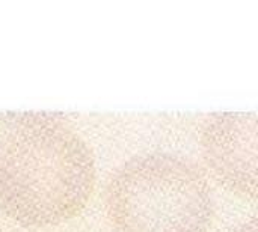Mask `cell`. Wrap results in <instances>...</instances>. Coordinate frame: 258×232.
<instances>
[{"mask_svg": "<svg viewBox=\"0 0 258 232\" xmlns=\"http://www.w3.org/2000/svg\"><path fill=\"white\" fill-rule=\"evenodd\" d=\"M103 204L116 232H207L215 217L204 169L169 151L124 160L106 181Z\"/></svg>", "mask_w": 258, "mask_h": 232, "instance_id": "7a4b0ae2", "label": "cell"}, {"mask_svg": "<svg viewBox=\"0 0 258 232\" xmlns=\"http://www.w3.org/2000/svg\"><path fill=\"white\" fill-rule=\"evenodd\" d=\"M95 159L67 121L29 113L0 134V210L26 226L77 216L95 186Z\"/></svg>", "mask_w": 258, "mask_h": 232, "instance_id": "6da1fadb", "label": "cell"}, {"mask_svg": "<svg viewBox=\"0 0 258 232\" xmlns=\"http://www.w3.org/2000/svg\"><path fill=\"white\" fill-rule=\"evenodd\" d=\"M227 232H258V214L242 220L240 223L234 225Z\"/></svg>", "mask_w": 258, "mask_h": 232, "instance_id": "277c9868", "label": "cell"}, {"mask_svg": "<svg viewBox=\"0 0 258 232\" xmlns=\"http://www.w3.org/2000/svg\"><path fill=\"white\" fill-rule=\"evenodd\" d=\"M0 232H3V231H2V228H0Z\"/></svg>", "mask_w": 258, "mask_h": 232, "instance_id": "5b68a950", "label": "cell"}, {"mask_svg": "<svg viewBox=\"0 0 258 232\" xmlns=\"http://www.w3.org/2000/svg\"><path fill=\"white\" fill-rule=\"evenodd\" d=\"M209 174L227 190L258 199V112H216L200 131Z\"/></svg>", "mask_w": 258, "mask_h": 232, "instance_id": "3957f363", "label": "cell"}]
</instances>
